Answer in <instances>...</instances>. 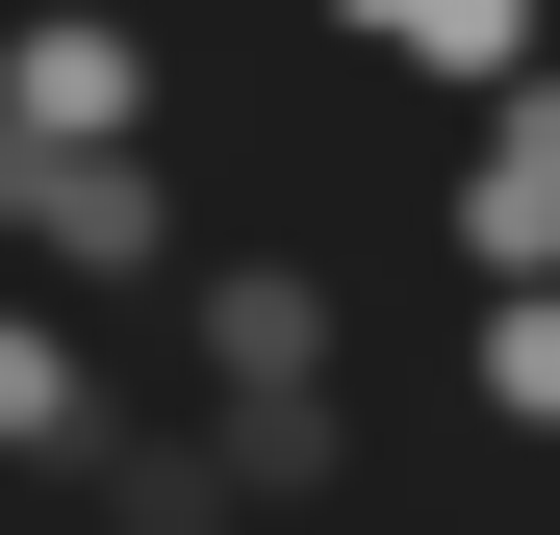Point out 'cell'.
I'll return each instance as SVG.
<instances>
[{"instance_id": "8", "label": "cell", "mask_w": 560, "mask_h": 535, "mask_svg": "<svg viewBox=\"0 0 560 535\" xmlns=\"http://www.w3.org/2000/svg\"><path fill=\"white\" fill-rule=\"evenodd\" d=\"M103 510L128 535H230V460H205V433H103Z\"/></svg>"}, {"instance_id": "1", "label": "cell", "mask_w": 560, "mask_h": 535, "mask_svg": "<svg viewBox=\"0 0 560 535\" xmlns=\"http://www.w3.org/2000/svg\"><path fill=\"white\" fill-rule=\"evenodd\" d=\"M178 383H205V460L230 485H280L306 510L357 433H331V383H357V306H331V255L306 230H230V255H178Z\"/></svg>"}, {"instance_id": "7", "label": "cell", "mask_w": 560, "mask_h": 535, "mask_svg": "<svg viewBox=\"0 0 560 535\" xmlns=\"http://www.w3.org/2000/svg\"><path fill=\"white\" fill-rule=\"evenodd\" d=\"M458 408H485L510 460H560V281L535 306H458Z\"/></svg>"}, {"instance_id": "4", "label": "cell", "mask_w": 560, "mask_h": 535, "mask_svg": "<svg viewBox=\"0 0 560 535\" xmlns=\"http://www.w3.org/2000/svg\"><path fill=\"white\" fill-rule=\"evenodd\" d=\"M103 433H128V383H103V332L0 281V485H103Z\"/></svg>"}, {"instance_id": "2", "label": "cell", "mask_w": 560, "mask_h": 535, "mask_svg": "<svg viewBox=\"0 0 560 535\" xmlns=\"http://www.w3.org/2000/svg\"><path fill=\"white\" fill-rule=\"evenodd\" d=\"M178 255H205V230H178V153H26V128H0V281H26V306H77V332H103V306H178Z\"/></svg>"}, {"instance_id": "5", "label": "cell", "mask_w": 560, "mask_h": 535, "mask_svg": "<svg viewBox=\"0 0 560 535\" xmlns=\"http://www.w3.org/2000/svg\"><path fill=\"white\" fill-rule=\"evenodd\" d=\"M0 128L26 153H153V51L103 0H51V26H0Z\"/></svg>"}, {"instance_id": "6", "label": "cell", "mask_w": 560, "mask_h": 535, "mask_svg": "<svg viewBox=\"0 0 560 535\" xmlns=\"http://www.w3.org/2000/svg\"><path fill=\"white\" fill-rule=\"evenodd\" d=\"M383 77L485 128V103H535V77H560V26H535V0H383Z\"/></svg>"}, {"instance_id": "3", "label": "cell", "mask_w": 560, "mask_h": 535, "mask_svg": "<svg viewBox=\"0 0 560 535\" xmlns=\"http://www.w3.org/2000/svg\"><path fill=\"white\" fill-rule=\"evenodd\" d=\"M433 255H458V306H535V281H560V77L458 128V178H433Z\"/></svg>"}]
</instances>
